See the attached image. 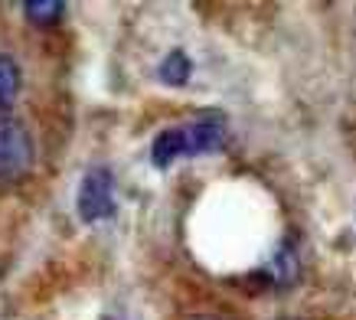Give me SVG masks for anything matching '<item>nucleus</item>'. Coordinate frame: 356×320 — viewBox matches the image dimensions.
<instances>
[{
	"label": "nucleus",
	"instance_id": "f257e3e1",
	"mask_svg": "<svg viewBox=\"0 0 356 320\" xmlns=\"http://www.w3.org/2000/svg\"><path fill=\"white\" fill-rule=\"evenodd\" d=\"M226 141V118L222 115H200L190 125L180 128H167L154 138L151 163L157 170H167L173 160L180 157H200V154H213L222 147Z\"/></svg>",
	"mask_w": 356,
	"mask_h": 320
},
{
	"label": "nucleus",
	"instance_id": "f03ea898",
	"mask_svg": "<svg viewBox=\"0 0 356 320\" xmlns=\"http://www.w3.org/2000/svg\"><path fill=\"white\" fill-rule=\"evenodd\" d=\"M33 138L17 118H0V183L20 180L33 167Z\"/></svg>",
	"mask_w": 356,
	"mask_h": 320
},
{
	"label": "nucleus",
	"instance_id": "7ed1b4c3",
	"mask_svg": "<svg viewBox=\"0 0 356 320\" xmlns=\"http://www.w3.org/2000/svg\"><path fill=\"white\" fill-rule=\"evenodd\" d=\"M76 209L82 223H102L115 213V177L108 167H92L79 183Z\"/></svg>",
	"mask_w": 356,
	"mask_h": 320
},
{
	"label": "nucleus",
	"instance_id": "20e7f679",
	"mask_svg": "<svg viewBox=\"0 0 356 320\" xmlns=\"http://www.w3.org/2000/svg\"><path fill=\"white\" fill-rule=\"evenodd\" d=\"M190 72H193V63H190V56H186L184 49L167 53L163 56V63H161V69H157L161 82H167V86H186Z\"/></svg>",
	"mask_w": 356,
	"mask_h": 320
},
{
	"label": "nucleus",
	"instance_id": "39448f33",
	"mask_svg": "<svg viewBox=\"0 0 356 320\" xmlns=\"http://www.w3.org/2000/svg\"><path fill=\"white\" fill-rule=\"evenodd\" d=\"M17 92H20V69L10 56L0 53V111H7L17 102Z\"/></svg>",
	"mask_w": 356,
	"mask_h": 320
},
{
	"label": "nucleus",
	"instance_id": "423d86ee",
	"mask_svg": "<svg viewBox=\"0 0 356 320\" xmlns=\"http://www.w3.org/2000/svg\"><path fill=\"white\" fill-rule=\"evenodd\" d=\"M271 281L275 285H291L294 278H298V255H294V248L291 246H281L278 252H275V258H271Z\"/></svg>",
	"mask_w": 356,
	"mask_h": 320
},
{
	"label": "nucleus",
	"instance_id": "0eeeda50",
	"mask_svg": "<svg viewBox=\"0 0 356 320\" xmlns=\"http://www.w3.org/2000/svg\"><path fill=\"white\" fill-rule=\"evenodd\" d=\"M65 3L63 0H26L23 3V13L30 23H40V26H53L59 17H63Z\"/></svg>",
	"mask_w": 356,
	"mask_h": 320
},
{
	"label": "nucleus",
	"instance_id": "6e6552de",
	"mask_svg": "<svg viewBox=\"0 0 356 320\" xmlns=\"http://www.w3.org/2000/svg\"><path fill=\"white\" fill-rule=\"evenodd\" d=\"M186 320H216V317H209V314H193V317H186Z\"/></svg>",
	"mask_w": 356,
	"mask_h": 320
}]
</instances>
